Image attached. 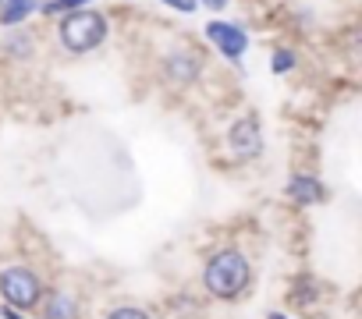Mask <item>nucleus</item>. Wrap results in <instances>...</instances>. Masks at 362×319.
Returning a JSON list of instances; mask_svg holds the SVG:
<instances>
[{
  "label": "nucleus",
  "instance_id": "ddd939ff",
  "mask_svg": "<svg viewBox=\"0 0 362 319\" xmlns=\"http://www.w3.org/2000/svg\"><path fill=\"white\" fill-rule=\"evenodd\" d=\"M163 4H167V8H174V11H181V15H192L199 0H163Z\"/></svg>",
  "mask_w": 362,
  "mask_h": 319
},
{
  "label": "nucleus",
  "instance_id": "9d476101",
  "mask_svg": "<svg viewBox=\"0 0 362 319\" xmlns=\"http://www.w3.org/2000/svg\"><path fill=\"white\" fill-rule=\"evenodd\" d=\"M291 64H295V54H291V50H274V57H270L274 75H288V71H291Z\"/></svg>",
  "mask_w": 362,
  "mask_h": 319
},
{
  "label": "nucleus",
  "instance_id": "7ed1b4c3",
  "mask_svg": "<svg viewBox=\"0 0 362 319\" xmlns=\"http://www.w3.org/2000/svg\"><path fill=\"white\" fill-rule=\"evenodd\" d=\"M0 294H4L8 308H36L40 305V277L29 270V266H8L4 273H0Z\"/></svg>",
  "mask_w": 362,
  "mask_h": 319
},
{
  "label": "nucleus",
  "instance_id": "f8f14e48",
  "mask_svg": "<svg viewBox=\"0 0 362 319\" xmlns=\"http://www.w3.org/2000/svg\"><path fill=\"white\" fill-rule=\"evenodd\" d=\"M82 4H89V0H50V4H47V15H61V11H78Z\"/></svg>",
  "mask_w": 362,
  "mask_h": 319
},
{
  "label": "nucleus",
  "instance_id": "9b49d317",
  "mask_svg": "<svg viewBox=\"0 0 362 319\" xmlns=\"http://www.w3.org/2000/svg\"><path fill=\"white\" fill-rule=\"evenodd\" d=\"M107 319H149V312H142L135 305H121V308H110Z\"/></svg>",
  "mask_w": 362,
  "mask_h": 319
},
{
  "label": "nucleus",
  "instance_id": "20e7f679",
  "mask_svg": "<svg viewBox=\"0 0 362 319\" xmlns=\"http://www.w3.org/2000/svg\"><path fill=\"white\" fill-rule=\"evenodd\" d=\"M228 145H231V152H235L238 160L259 156V152H263V131H259V124H256L252 117L235 121L231 131H228Z\"/></svg>",
  "mask_w": 362,
  "mask_h": 319
},
{
  "label": "nucleus",
  "instance_id": "f257e3e1",
  "mask_svg": "<svg viewBox=\"0 0 362 319\" xmlns=\"http://www.w3.org/2000/svg\"><path fill=\"white\" fill-rule=\"evenodd\" d=\"M249 284H252V266H249V259L238 248H221V252L210 255V263L203 270V287L214 298L235 301Z\"/></svg>",
  "mask_w": 362,
  "mask_h": 319
},
{
  "label": "nucleus",
  "instance_id": "6e6552de",
  "mask_svg": "<svg viewBox=\"0 0 362 319\" xmlns=\"http://www.w3.org/2000/svg\"><path fill=\"white\" fill-rule=\"evenodd\" d=\"M47 319H78V301L68 291H50V298H47Z\"/></svg>",
  "mask_w": 362,
  "mask_h": 319
},
{
  "label": "nucleus",
  "instance_id": "39448f33",
  "mask_svg": "<svg viewBox=\"0 0 362 319\" xmlns=\"http://www.w3.org/2000/svg\"><path fill=\"white\" fill-rule=\"evenodd\" d=\"M206 36L214 40V47L228 57H242L245 47H249V36L238 29V25H228V22H210L206 25Z\"/></svg>",
  "mask_w": 362,
  "mask_h": 319
},
{
  "label": "nucleus",
  "instance_id": "2eb2a0df",
  "mask_svg": "<svg viewBox=\"0 0 362 319\" xmlns=\"http://www.w3.org/2000/svg\"><path fill=\"white\" fill-rule=\"evenodd\" d=\"M274 319H281V315H274Z\"/></svg>",
  "mask_w": 362,
  "mask_h": 319
},
{
  "label": "nucleus",
  "instance_id": "1a4fd4ad",
  "mask_svg": "<svg viewBox=\"0 0 362 319\" xmlns=\"http://www.w3.org/2000/svg\"><path fill=\"white\" fill-rule=\"evenodd\" d=\"M0 22L4 25H18V22H25L33 11H36V0H0Z\"/></svg>",
  "mask_w": 362,
  "mask_h": 319
},
{
  "label": "nucleus",
  "instance_id": "4468645a",
  "mask_svg": "<svg viewBox=\"0 0 362 319\" xmlns=\"http://www.w3.org/2000/svg\"><path fill=\"white\" fill-rule=\"evenodd\" d=\"M203 4H206L210 11H224V8H228V0H203Z\"/></svg>",
  "mask_w": 362,
  "mask_h": 319
},
{
  "label": "nucleus",
  "instance_id": "0eeeda50",
  "mask_svg": "<svg viewBox=\"0 0 362 319\" xmlns=\"http://www.w3.org/2000/svg\"><path fill=\"white\" fill-rule=\"evenodd\" d=\"M288 195L302 206H313V203H323V185L313 174H295L291 185H288Z\"/></svg>",
  "mask_w": 362,
  "mask_h": 319
},
{
  "label": "nucleus",
  "instance_id": "f03ea898",
  "mask_svg": "<svg viewBox=\"0 0 362 319\" xmlns=\"http://www.w3.org/2000/svg\"><path fill=\"white\" fill-rule=\"evenodd\" d=\"M107 40V18L100 11H75L61 22V43L71 54H89Z\"/></svg>",
  "mask_w": 362,
  "mask_h": 319
},
{
  "label": "nucleus",
  "instance_id": "423d86ee",
  "mask_svg": "<svg viewBox=\"0 0 362 319\" xmlns=\"http://www.w3.org/2000/svg\"><path fill=\"white\" fill-rule=\"evenodd\" d=\"M163 68H167V75H170L174 82H196V78H199V57L189 54V50H174V54L163 61Z\"/></svg>",
  "mask_w": 362,
  "mask_h": 319
}]
</instances>
